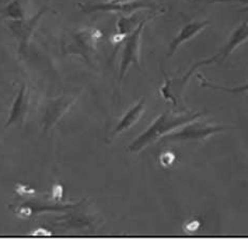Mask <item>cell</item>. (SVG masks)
Wrapping results in <instances>:
<instances>
[{
  "instance_id": "obj_1",
  "label": "cell",
  "mask_w": 248,
  "mask_h": 250,
  "mask_svg": "<svg viewBox=\"0 0 248 250\" xmlns=\"http://www.w3.org/2000/svg\"><path fill=\"white\" fill-rule=\"evenodd\" d=\"M200 116H201V114L190 115L171 112L164 113L139 138L136 139L132 145L128 147V149L132 152L140 151L151 143L157 141L159 138L166 136L171 130H174L179 126H182V125L192 122Z\"/></svg>"
},
{
  "instance_id": "obj_2",
  "label": "cell",
  "mask_w": 248,
  "mask_h": 250,
  "mask_svg": "<svg viewBox=\"0 0 248 250\" xmlns=\"http://www.w3.org/2000/svg\"><path fill=\"white\" fill-rule=\"evenodd\" d=\"M247 39H248V22H243L235 32L231 34L228 41H227L225 45L216 55H213L212 57H209L207 59L199 61L196 64L191 66V68L187 72V74H186L182 78L181 80L182 84H185V83L187 82L190 76L195 73L197 68L201 67L203 65H210L219 61H224L231 53H233V51H235L238 46L243 44Z\"/></svg>"
},
{
  "instance_id": "obj_3",
  "label": "cell",
  "mask_w": 248,
  "mask_h": 250,
  "mask_svg": "<svg viewBox=\"0 0 248 250\" xmlns=\"http://www.w3.org/2000/svg\"><path fill=\"white\" fill-rule=\"evenodd\" d=\"M76 100H77L76 95H63L57 99L52 100L49 106L46 107L43 118L44 129L47 130L53 128L61 118L67 113V110H70Z\"/></svg>"
},
{
  "instance_id": "obj_4",
  "label": "cell",
  "mask_w": 248,
  "mask_h": 250,
  "mask_svg": "<svg viewBox=\"0 0 248 250\" xmlns=\"http://www.w3.org/2000/svg\"><path fill=\"white\" fill-rule=\"evenodd\" d=\"M146 20H143L141 23L138 25L137 29L133 32L132 35H129L128 39L126 40L125 48L123 52L122 57V64H121V78L124 77V75L127 72V69L130 64H138L139 63V56H140V39L141 34L145 25Z\"/></svg>"
},
{
  "instance_id": "obj_5",
  "label": "cell",
  "mask_w": 248,
  "mask_h": 250,
  "mask_svg": "<svg viewBox=\"0 0 248 250\" xmlns=\"http://www.w3.org/2000/svg\"><path fill=\"white\" fill-rule=\"evenodd\" d=\"M225 129L226 128L221 126H210V125H206L204 123L196 122L187 125L180 131L168 135V139H171V140H203V139Z\"/></svg>"
},
{
  "instance_id": "obj_6",
  "label": "cell",
  "mask_w": 248,
  "mask_h": 250,
  "mask_svg": "<svg viewBox=\"0 0 248 250\" xmlns=\"http://www.w3.org/2000/svg\"><path fill=\"white\" fill-rule=\"evenodd\" d=\"M208 24H209V21L204 20V21H192L190 23L184 25L182 27V30L179 32V34L170 42L168 56L174 55V53L176 52V50L179 46L183 44L184 42H186V41H188L189 39L197 36V35L199 33H201V31H203Z\"/></svg>"
},
{
  "instance_id": "obj_7",
  "label": "cell",
  "mask_w": 248,
  "mask_h": 250,
  "mask_svg": "<svg viewBox=\"0 0 248 250\" xmlns=\"http://www.w3.org/2000/svg\"><path fill=\"white\" fill-rule=\"evenodd\" d=\"M30 99L31 96L29 89H27L26 86H23L21 88V91L19 92L15 102L13 104L6 126L15 123H19L24 120V118L27 114V110H29Z\"/></svg>"
},
{
  "instance_id": "obj_8",
  "label": "cell",
  "mask_w": 248,
  "mask_h": 250,
  "mask_svg": "<svg viewBox=\"0 0 248 250\" xmlns=\"http://www.w3.org/2000/svg\"><path fill=\"white\" fill-rule=\"evenodd\" d=\"M144 108H145V101H144V99H142L122 118V120L118 125H117V127L115 129V135L121 134L122 131L129 129L130 127L134 126V125L139 121L142 114L144 113Z\"/></svg>"
},
{
  "instance_id": "obj_9",
  "label": "cell",
  "mask_w": 248,
  "mask_h": 250,
  "mask_svg": "<svg viewBox=\"0 0 248 250\" xmlns=\"http://www.w3.org/2000/svg\"><path fill=\"white\" fill-rule=\"evenodd\" d=\"M198 80H200V84L203 87H208L212 89H219V91H223L225 93H230V94H239V93H245L248 92V83L244 85L237 86V87H224L221 85L215 84V83H211L209 80L204 78L201 74H198Z\"/></svg>"
},
{
  "instance_id": "obj_10",
  "label": "cell",
  "mask_w": 248,
  "mask_h": 250,
  "mask_svg": "<svg viewBox=\"0 0 248 250\" xmlns=\"http://www.w3.org/2000/svg\"><path fill=\"white\" fill-rule=\"evenodd\" d=\"M174 159H175V156L171 154V152L167 151V152H165V154H163L161 156V162L164 166H168V165L173 163Z\"/></svg>"
},
{
  "instance_id": "obj_11",
  "label": "cell",
  "mask_w": 248,
  "mask_h": 250,
  "mask_svg": "<svg viewBox=\"0 0 248 250\" xmlns=\"http://www.w3.org/2000/svg\"><path fill=\"white\" fill-rule=\"evenodd\" d=\"M31 213H32V209H31L30 207H27V206H20V207L18 208V214H19L20 217L26 218V217H29Z\"/></svg>"
},
{
  "instance_id": "obj_12",
  "label": "cell",
  "mask_w": 248,
  "mask_h": 250,
  "mask_svg": "<svg viewBox=\"0 0 248 250\" xmlns=\"http://www.w3.org/2000/svg\"><path fill=\"white\" fill-rule=\"evenodd\" d=\"M125 36H126V35L125 34H117V35H115V36L113 37V42L114 43H119V42H121V41L124 39V38H125Z\"/></svg>"
},
{
  "instance_id": "obj_13",
  "label": "cell",
  "mask_w": 248,
  "mask_h": 250,
  "mask_svg": "<svg viewBox=\"0 0 248 250\" xmlns=\"http://www.w3.org/2000/svg\"><path fill=\"white\" fill-rule=\"evenodd\" d=\"M137 0H112V3L115 4H128V3H133L136 2Z\"/></svg>"
},
{
  "instance_id": "obj_14",
  "label": "cell",
  "mask_w": 248,
  "mask_h": 250,
  "mask_svg": "<svg viewBox=\"0 0 248 250\" xmlns=\"http://www.w3.org/2000/svg\"><path fill=\"white\" fill-rule=\"evenodd\" d=\"M33 234L34 235H49V234H51V232H49V231H46V230H42V229L41 228H39L38 230H36V231H34L33 232Z\"/></svg>"
},
{
  "instance_id": "obj_15",
  "label": "cell",
  "mask_w": 248,
  "mask_h": 250,
  "mask_svg": "<svg viewBox=\"0 0 248 250\" xmlns=\"http://www.w3.org/2000/svg\"><path fill=\"white\" fill-rule=\"evenodd\" d=\"M228 1H237V2H242V3H246V8H244L243 11H248V0H228Z\"/></svg>"
},
{
  "instance_id": "obj_16",
  "label": "cell",
  "mask_w": 248,
  "mask_h": 250,
  "mask_svg": "<svg viewBox=\"0 0 248 250\" xmlns=\"http://www.w3.org/2000/svg\"><path fill=\"white\" fill-rule=\"evenodd\" d=\"M210 1H217V2H220V1H222V2H225L226 0H210Z\"/></svg>"
}]
</instances>
